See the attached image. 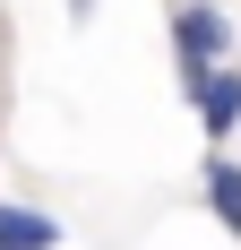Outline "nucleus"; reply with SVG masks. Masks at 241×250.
Here are the masks:
<instances>
[{
  "label": "nucleus",
  "instance_id": "nucleus-2",
  "mask_svg": "<svg viewBox=\"0 0 241 250\" xmlns=\"http://www.w3.org/2000/svg\"><path fill=\"white\" fill-rule=\"evenodd\" d=\"M181 95L198 104L207 138H233V121H241V61H216V69H190V78H181Z\"/></svg>",
  "mask_w": 241,
  "mask_h": 250
},
{
  "label": "nucleus",
  "instance_id": "nucleus-3",
  "mask_svg": "<svg viewBox=\"0 0 241 250\" xmlns=\"http://www.w3.org/2000/svg\"><path fill=\"white\" fill-rule=\"evenodd\" d=\"M0 250H60V225L43 207H9L0 199Z\"/></svg>",
  "mask_w": 241,
  "mask_h": 250
},
{
  "label": "nucleus",
  "instance_id": "nucleus-4",
  "mask_svg": "<svg viewBox=\"0 0 241 250\" xmlns=\"http://www.w3.org/2000/svg\"><path fill=\"white\" fill-rule=\"evenodd\" d=\"M207 207H216V225L241 242V164L233 155H207Z\"/></svg>",
  "mask_w": 241,
  "mask_h": 250
},
{
  "label": "nucleus",
  "instance_id": "nucleus-5",
  "mask_svg": "<svg viewBox=\"0 0 241 250\" xmlns=\"http://www.w3.org/2000/svg\"><path fill=\"white\" fill-rule=\"evenodd\" d=\"M69 18H95V0H69Z\"/></svg>",
  "mask_w": 241,
  "mask_h": 250
},
{
  "label": "nucleus",
  "instance_id": "nucleus-1",
  "mask_svg": "<svg viewBox=\"0 0 241 250\" xmlns=\"http://www.w3.org/2000/svg\"><path fill=\"white\" fill-rule=\"evenodd\" d=\"M172 61H181V78L233 61V18H224L216 0H181V9H172Z\"/></svg>",
  "mask_w": 241,
  "mask_h": 250
}]
</instances>
